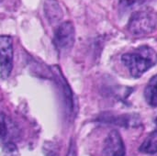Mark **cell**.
Segmentation results:
<instances>
[{"mask_svg":"<svg viewBox=\"0 0 157 156\" xmlns=\"http://www.w3.org/2000/svg\"><path fill=\"white\" fill-rule=\"evenodd\" d=\"M121 61L133 77H140L157 63V53L149 46H142L122 55Z\"/></svg>","mask_w":157,"mask_h":156,"instance_id":"obj_1","label":"cell"},{"mask_svg":"<svg viewBox=\"0 0 157 156\" xmlns=\"http://www.w3.org/2000/svg\"><path fill=\"white\" fill-rule=\"evenodd\" d=\"M157 29V12L144 9L136 12L129 22V30L136 36L146 35Z\"/></svg>","mask_w":157,"mask_h":156,"instance_id":"obj_2","label":"cell"},{"mask_svg":"<svg viewBox=\"0 0 157 156\" xmlns=\"http://www.w3.org/2000/svg\"><path fill=\"white\" fill-rule=\"evenodd\" d=\"M13 40L10 36H0V76L6 79L13 69Z\"/></svg>","mask_w":157,"mask_h":156,"instance_id":"obj_3","label":"cell"},{"mask_svg":"<svg viewBox=\"0 0 157 156\" xmlns=\"http://www.w3.org/2000/svg\"><path fill=\"white\" fill-rule=\"evenodd\" d=\"M75 41V28L71 22H64L61 24L53 38V42L58 51H66L70 49Z\"/></svg>","mask_w":157,"mask_h":156,"instance_id":"obj_4","label":"cell"},{"mask_svg":"<svg viewBox=\"0 0 157 156\" xmlns=\"http://www.w3.org/2000/svg\"><path fill=\"white\" fill-rule=\"evenodd\" d=\"M101 156H125V146L117 131H110L106 138Z\"/></svg>","mask_w":157,"mask_h":156,"instance_id":"obj_5","label":"cell"},{"mask_svg":"<svg viewBox=\"0 0 157 156\" xmlns=\"http://www.w3.org/2000/svg\"><path fill=\"white\" fill-rule=\"evenodd\" d=\"M144 97L150 106L157 107V74L152 77L148 83L144 91Z\"/></svg>","mask_w":157,"mask_h":156,"instance_id":"obj_6","label":"cell"},{"mask_svg":"<svg viewBox=\"0 0 157 156\" xmlns=\"http://www.w3.org/2000/svg\"><path fill=\"white\" fill-rule=\"evenodd\" d=\"M11 136V127L6 117L0 112V141L6 145L11 144L8 141H10Z\"/></svg>","mask_w":157,"mask_h":156,"instance_id":"obj_7","label":"cell"},{"mask_svg":"<svg viewBox=\"0 0 157 156\" xmlns=\"http://www.w3.org/2000/svg\"><path fill=\"white\" fill-rule=\"evenodd\" d=\"M140 151L144 154H157V131L153 132L144 142L140 147Z\"/></svg>","mask_w":157,"mask_h":156,"instance_id":"obj_8","label":"cell"},{"mask_svg":"<svg viewBox=\"0 0 157 156\" xmlns=\"http://www.w3.org/2000/svg\"><path fill=\"white\" fill-rule=\"evenodd\" d=\"M49 146H45V154L46 156H57V151H56V147H53L52 143H48Z\"/></svg>","mask_w":157,"mask_h":156,"instance_id":"obj_9","label":"cell"},{"mask_svg":"<svg viewBox=\"0 0 157 156\" xmlns=\"http://www.w3.org/2000/svg\"><path fill=\"white\" fill-rule=\"evenodd\" d=\"M66 156H76V147H75V142H72L67 153Z\"/></svg>","mask_w":157,"mask_h":156,"instance_id":"obj_10","label":"cell"},{"mask_svg":"<svg viewBox=\"0 0 157 156\" xmlns=\"http://www.w3.org/2000/svg\"><path fill=\"white\" fill-rule=\"evenodd\" d=\"M155 123H156V125H157V119H156V120H155Z\"/></svg>","mask_w":157,"mask_h":156,"instance_id":"obj_11","label":"cell"},{"mask_svg":"<svg viewBox=\"0 0 157 156\" xmlns=\"http://www.w3.org/2000/svg\"><path fill=\"white\" fill-rule=\"evenodd\" d=\"M1 1H2V0H0V2H1Z\"/></svg>","mask_w":157,"mask_h":156,"instance_id":"obj_12","label":"cell"}]
</instances>
